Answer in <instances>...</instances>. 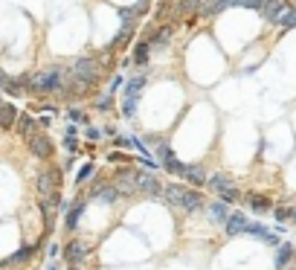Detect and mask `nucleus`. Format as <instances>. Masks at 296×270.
I'll list each match as a JSON object with an SVG mask.
<instances>
[{
    "instance_id": "nucleus-13",
    "label": "nucleus",
    "mask_w": 296,
    "mask_h": 270,
    "mask_svg": "<svg viewBox=\"0 0 296 270\" xmlns=\"http://www.w3.org/2000/svg\"><path fill=\"white\" fill-rule=\"evenodd\" d=\"M64 256H67V262H82L84 256H87V244L76 238V241H70L64 247Z\"/></svg>"
},
{
    "instance_id": "nucleus-27",
    "label": "nucleus",
    "mask_w": 296,
    "mask_h": 270,
    "mask_svg": "<svg viewBox=\"0 0 296 270\" xmlns=\"http://www.w3.org/2000/svg\"><path fill=\"white\" fill-rule=\"evenodd\" d=\"M93 163H87V166H84L82 171H79V174H76V183H84V180H87V177H90V174H93Z\"/></svg>"
},
{
    "instance_id": "nucleus-23",
    "label": "nucleus",
    "mask_w": 296,
    "mask_h": 270,
    "mask_svg": "<svg viewBox=\"0 0 296 270\" xmlns=\"http://www.w3.org/2000/svg\"><path fill=\"white\" fill-rule=\"evenodd\" d=\"M131 35H134V29H131V26H122V32H119V35L114 38V44H111V50L116 52L119 47H125V44L131 41Z\"/></svg>"
},
{
    "instance_id": "nucleus-29",
    "label": "nucleus",
    "mask_w": 296,
    "mask_h": 270,
    "mask_svg": "<svg viewBox=\"0 0 296 270\" xmlns=\"http://www.w3.org/2000/svg\"><path fill=\"white\" fill-rule=\"evenodd\" d=\"M67 117L73 119V122H87V119H84V114L79 111V108H70V111H67Z\"/></svg>"
},
{
    "instance_id": "nucleus-33",
    "label": "nucleus",
    "mask_w": 296,
    "mask_h": 270,
    "mask_svg": "<svg viewBox=\"0 0 296 270\" xmlns=\"http://www.w3.org/2000/svg\"><path fill=\"white\" fill-rule=\"evenodd\" d=\"M49 122H52L49 117H41V119H38V125H41V128H49Z\"/></svg>"
},
{
    "instance_id": "nucleus-8",
    "label": "nucleus",
    "mask_w": 296,
    "mask_h": 270,
    "mask_svg": "<svg viewBox=\"0 0 296 270\" xmlns=\"http://www.w3.org/2000/svg\"><path fill=\"white\" fill-rule=\"evenodd\" d=\"M143 85H146V76H140V79H131V82H128V87H125V96H122V114H125V117H131V114H134L137 93L143 90Z\"/></svg>"
},
{
    "instance_id": "nucleus-6",
    "label": "nucleus",
    "mask_w": 296,
    "mask_h": 270,
    "mask_svg": "<svg viewBox=\"0 0 296 270\" xmlns=\"http://www.w3.org/2000/svg\"><path fill=\"white\" fill-rule=\"evenodd\" d=\"M209 189H215V192H218L227 203H232V201H238V198H241V195H238V189H235V183H232L227 174H212V177H209Z\"/></svg>"
},
{
    "instance_id": "nucleus-12",
    "label": "nucleus",
    "mask_w": 296,
    "mask_h": 270,
    "mask_svg": "<svg viewBox=\"0 0 296 270\" xmlns=\"http://www.w3.org/2000/svg\"><path fill=\"white\" fill-rule=\"evenodd\" d=\"M285 6H288V3H282V0H264L259 12H262V15L267 17V20H273V23H276V17H279L282 12H285Z\"/></svg>"
},
{
    "instance_id": "nucleus-20",
    "label": "nucleus",
    "mask_w": 296,
    "mask_h": 270,
    "mask_svg": "<svg viewBox=\"0 0 296 270\" xmlns=\"http://www.w3.org/2000/svg\"><path fill=\"white\" fill-rule=\"evenodd\" d=\"M291 259H294V247H291V244H279V253H276V268L282 270L288 262H291Z\"/></svg>"
},
{
    "instance_id": "nucleus-5",
    "label": "nucleus",
    "mask_w": 296,
    "mask_h": 270,
    "mask_svg": "<svg viewBox=\"0 0 296 270\" xmlns=\"http://www.w3.org/2000/svg\"><path fill=\"white\" fill-rule=\"evenodd\" d=\"M137 192L151 195V198H163V183H160V177L151 174V171H137Z\"/></svg>"
},
{
    "instance_id": "nucleus-10",
    "label": "nucleus",
    "mask_w": 296,
    "mask_h": 270,
    "mask_svg": "<svg viewBox=\"0 0 296 270\" xmlns=\"http://www.w3.org/2000/svg\"><path fill=\"white\" fill-rule=\"evenodd\" d=\"M15 119H17V108L12 102L0 99V128H15Z\"/></svg>"
},
{
    "instance_id": "nucleus-9",
    "label": "nucleus",
    "mask_w": 296,
    "mask_h": 270,
    "mask_svg": "<svg viewBox=\"0 0 296 270\" xmlns=\"http://www.w3.org/2000/svg\"><path fill=\"white\" fill-rule=\"evenodd\" d=\"M58 206H61V195L41 198V215H44V224H47V227H52V221L58 215Z\"/></svg>"
},
{
    "instance_id": "nucleus-3",
    "label": "nucleus",
    "mask_w": 296,
    "mask_h": 270,
    "mask_svg": "<svg viewBox=\"0 0 296 270\" xmlns=\"http://www.w3.org/2000/svg\"><path fill=\"white\" fill-rule=\"evenodd\" d=\"M26 145H29V151H32L38 160H49V157H52V151H55L52 139H49L44 131H32V134L26 136Z\"/></svg>"
},
{
    "instance_id": "nucleus-24",
    "label": "nucleus",
    "mask_w": 296,
    "mask_h": 270,
    "mask_svg": "<svg viewBox=\"0 0 296 270\" xmlns=\"http://www.w3.org/2000/svg\"><path fill=\"white\" fill-rule=\"evenodd\" d=\"M209 215H212L215 221H227L230 218V212H227V203H209Z\"/></svg>"
},
{
    "instance_id": "nucleus-22",
    "label": "nucleus",
    "mask_w": 296,
    "mask_h": 270,
    "mask_svg": "<svg viewBox=\"0 0 296 270\" xmlns=\"http://www.w3.org/2000/svg\"><path fill=\"white\" fill-rule=\"evenodd\" d=\"M32 253H35V247H23V250H17L15 256H9V259H6V262H3V268H6V265H20V262H26Z\"/></svg>"
},
{
    "instance_id": "nucleus-17",
    "label": "nucleus",
    "mask_w": 296,
    "mask_h": 270,
    "mask_svg": "<svg viewBox=\"0 0 296 270\" xmlns=\"http://www.w3.org/2000/svg\"><path fill=\"white\" fill-rule=\"evenodd\" d=\"M160 160H163V166H165L168 171H171V174H180V177H183V171H186V166H183V163H180V160H177V157H174L171 151H165L163 157H160Z\"/></svg>"
},
{
    "instance_id": "nucleus-2",
    "label": "nucleus",
    "mask_w": 296,
    "mask_h": 270,
    "mask_svg": "<svg viewBox=\"0 0 296 270\" xmlns=\"http://www.w3.org/2000/svg\"><path fill=\"white\" fill-rule=\"evenodd\" d=\"M163 198L171 206H177L183 212H197V209H203V195L195 192V189H186L180 183H171V186H163Z\"/></svg>"
},
{
    "instance_id": "nucleus-14",
    "label": "nucleus",
    "mask_w": 296,
    "mask_h": 270,
    "mask_svg": "<svg viewBox=\"0 0 296 270\" xmlns=\"http://www.w3.org/2000/svg\"><path fill=\"white\" fill-rule=\"evenodd\" d=\"M35 125H38V119H35V117H29V114H17L15 128H17V134L23 136V139H26V136L35 131Z\"/></svg>"
},
{
    "instance_id": "nucleus-25",
    "label": "nucleus",
    "mask_w": 296,
    "mask_h": 270,
    "mask_svg": "<svg viewBox=\"0 0 296 270\" xmlns=\"http://www.w3.org/2000/svg\"><path fill=\"white\" fill-rule=\"evenodd\" d=\"M3 93H9V96H23V85H20V82H15V79H9V82H6V87H3Z\"/></svg>"
},
{
    "instance_id": "nucleus-16",
    "label": "nucleus",
    "mask_w": 296,
    "mask_h": 270,
    "mask_svg": "<svg viewBox=\"0 0 296 270\" xmlns=\"http://www.w3.org/2000/svg\"><path fill=\"white\" fill-rule=\"evenodd\" d=\"M148 52H151V44H148L146 38H140V41H137V47H134V64H140V67H143V64L148 61Z\"/></svg>"
},
{
    "instance_id": "nucleus-1",
    "label": "nucleus",
    "mask_w": 296,
    "mask_h": 270,
    "mask_svg": "<svg viewBox=\"0 0 296 270\" xmlns=\"http://www.w3.org/2000/svg\"><path fill=\"white\" fill-rule=\"evenodd\" d=\"M70 82H73V76L64 67H47L20 79L23 90H29L32 96H67Z\"/></svg>"
},
{
    "instance_id": "nucleus-31",
    "label": "nucleus",
    "mask_w": 296,
    "mask_h": 270,
    "mask_svg": "<svg viewBox=\"0 0 296 270\" xmlns=\"http://www.w3.org/2000/svg\"><path fill=\"white\" fill-rule=\"evenodd\" d=\"M273 215H276V221H288V218H291V209H288V206H279Z\"/></svg>"
},
{
    "instance_id": "nucleus-30",
    "label": "nucleus",
    "mask_w": 296,
    "mask_h": 270,
    "mask_svg": "<svg viewBox=\"0 0 296 270\" xmlns=\"http://www.w3.org/2000/svg\"><path fill=\"white\" fill-rule=\"evenodd\" d=\"M111 105H114V96H102V99L96 102V108H99V111H108Z\"/></svg>"
},
{
    "instance_id": "nucleus-21",
    "label": "nucleus",
    "mask_w": 296,
    "mask_h": 270,
    "mask_svg": "<svg viewBox=\"0 0 296 270\" xmlns=\"http://www.w3.org/2000/svg\"><path fill=\"white\" fill-rule=\"evenodd\" d=\"M276 23H282L285 29H296V9H288V6H285V12L276 17Z\"/></svg>"
},
{
    "instance_id": "nucleus-35",
    "label": "nucleus",
    "mask_w": 296,
    "mask_h": 270,
    "mask_svg": "<svg viewBox=\"0 0 296 270\" xmlns=\"http://www.w3.org/2000/svg\"><path fill=\"white\" fill-rule=\"evenodd\" d=\"M291 218H296V209H291Z\"/></svg>"
},
{
    "instance_id": "nucleus-15",
    "label": "nucleus",
    "mask_w": 296,
    "mask_h": 270,
    "mask_svg": "<svg viewBox=\"0 0 296 270\" xmlns=\"http://www.w3.org/2000/svg\"><path fill=\"white\" fill-rule=\"evenodd\" d=\"M82 209H84V201H82V198H79V201H73L70 206H67V215H64L67 230H73V227L79 224V218H82Z\"/></svg>"
},
{
    "instance_id": "nucleus-18",
    "label": "nucleus",
    "mask_w": 296,
    "mask_h": 270,
    "mask_svg": "<svg viewBox=\"0 0 296 270\" xmlns=\"http://www.w3.org/2000/svg\"><path fill=\"white\" fill-rule=\"evenodd\" d=\"M183 177H186L189 183H195V186H203V183H206V174H203V169H200V166H186Z\"/></svg>"
},
{
    "instance_id": "nucleus-11",
    "label": "nucleus",
    "mask_w": 296,
    "mask_h": 270,
    "mask_svg": "<svg viewBox=\"0 0 296 270\" xmlns=\"http://www.w3.org/2000/svg\"><path fill=\"white\" fill-rule=\"evenodd\" d=\"M247 215H241V212H232L230 218L224 221V224H227V233H230V236H241V233H244L247 230Z\"/></svg>"
},
{
    "instance_id": "nucleus-19",
    "label": "nucleus",
    "mask_w": 296,
    "mask_h": 270,
    "mask_svg": "<svg viewBox=\"0 0 296 270\" xmlns=\"http://www.w3.org/2000/svg\"><path fill=\"white\" fill-rule=\"evenodd\" d=\"M247 203H250L253 212H267L270 209V198H264V195H247Z\"/></svg>"
},
{
    "instance_id": "nucleus-28",
    "label": "nucleus",
    "mask_w": 296,
    "mask_h": 270,
    "mask_svg": "<svg viewBox=\"0 0 296 270\" xmlns=\"http://www.w3.org/2000/svg\"><path fill=\"white\" fill-rule=\"evenodd\" d=\"M64 148H67L70 154L79 151V142H76V136H73V134H64Z\"/></svg>"
},
{
    "instance_id": "nucleus-32",
    "label": "nucleus",
    "mask_w": 296,
    "mask_h": 270,
    "mask_svg": "<svg viewBox=\"0 0 296 270\" xmlns=\"http://www.w3.org/2000/svg\"><path fill=\"white\" fill-rule=\"evenodd\" d=\"M87 136H90V139H99V136H102V131H99V128H87Z\"/></svg>"
},
{
    "instance_id": "nucleus-7",
    "label": "nucleus",
    "mask_w": 296,
    "mask_h": 270,
    "mask_svg": "<svg viewBox=\"0 0 296 270\" xmlns=\"http://www.w3.org/2000/svg\"><path fill=\"white\" fill-rule=\"evenodd\" d=\"M111 183L116 186V192H119V195H134V192H137V169L116 171Z\"/></svg>"
},
{
    "instance_id": "nucleus-26",
    "label": "nucleus",
    "mask_w": 296,
    "mask_h": 270,
    "mask_svg": "<svg viewBox=\"0 0 296 270\" xmlns=\"http://www.w3.org/2000/svg\"><path fill=\"white\" fill-rule=\"evenodd\" d=\"M264 0H232V6H247V9H262Z\"/></svg>"
},
{
    "instance_id": "nucleus-34",
    "label": "nucleus",
    "mask_w": 296,
    "mask_h": 270,
    "mask_svg": "<svg viewBox=\"0 0 296 270\" xmlns=\"http://www.w3.org/2000/svg\"><path fill=\"white\" fill-rule=\"evenodd\" d=\"M6 82H9V76H6V73H0V90L6 87Z\"/></svg>"
},
{
    "instance_id": "nucleus-4",
    "label": "nucleus",
    "mask_w": 296,
    "mask_h": 270,
    "mask_svg": "<svg viewBox=\"0 0 296 270\" xmlns=\"http://www.w3.org/2000/svg\"><path fill=\"white\" fill-rule=\"evenodd\" d=\"M38 195L41 198H49V195H58V189H61V171L58 169H44L38 174Z\"/></svg>"
}]
</instances>
